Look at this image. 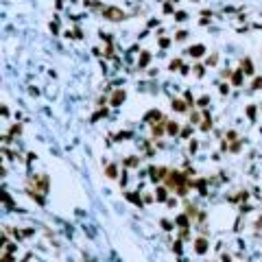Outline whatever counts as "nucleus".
<instances>
[{
	"label": "nucleus",
	"instance_id": "f257e3e1",
	"mask_svg": "<svg viewBox=\"0 0 262 262\" xmlns=\"http://www.w3.org/2000/svg\"><path fill=\"white\" fill-rule=\"evenodd\" d=\"M103 13H105V18H107V20H111V22H120V20H125V11H120L118 7H107Z\"/></svg>",
	"mask_w": 262,
	"mask_h": 262
},
{
	"label": "nucleus",
	"instance_id": "f03ea898",
	"mask_svg": "<svg viewBox=\"0 0 262 262\" xmlns=\"http://www.w3.org/2000/svg\"><path fill=\"white\" fill-rule=\"evenodd\" d=\"M166 177V168H151V179L157 181V179H164Z\"/></svg>",
	"mask_w": 262,
	"mask_h": 262
},
{
	"label": "nucleus",
	"instance_id": "7ed1b4c3",
	"mask_svg": "<svg viewBox=\"0 0 262 262\" xmlns=\"http://www.w3.org/2000/svg\"><path fill=\"white\" fill-rule=\"evenodd\" d=\"M194 249H197V254H205V251H208V240L199 238V240L194 242Z\"/></svg>",
	"mask_w": 262,
	"mask_h": 262
},
{
	"label": "nucleus",
	"instance_id": "20e7f679",
	"mask_svg": "<svg viewBox=\"0 0 262 262\" xmlns=\"http://www.w3.org/2000/svg\"><path fill=\"white\" fill-rule=\"evenodd\" d=\"M203 53H205V48H203L201 44H197V46H192V48H188V55H190V57H201Z\"/></svg>",
	"mask_w": 262,
	"mask_h": 262
},
{
	"label": "nucleus",
	"instance_id": "39448f33",
	"mask_svg": "<svg viewBox=\"0 0 262 262\" xmlns=\"http://www.w3.org/2000/svg\"><path fill=\"white\" fill-rule=\"evenodd\" d=\"M125 101V90H116V94L111 96V105H120Z\"/></svg>",
	"mask_w": 262,
	"mask_h": 262
},
{
	"label": "nucleus",
	"instance_id": "423d86ee",
	"mask_svg": "<svg viewBox=\"0 0 262 262\" xmlns=\"http://www.w3.org/2000/svg\"><path fill=\"white\" fill-rule=\"evenodd\" d=\"M242 72H245V74H254V63H251L249 59L242 61Z\"/></svg>",
	"mask_w": 262,
	"mask_h": 262
},
{
	"label": "nucleus",
	"instance_id": "0eeeda50",
	"mask_svg": "<svg viewBox=\"0 0 262 262\" xmlns=\"http://www.w3.org/2000/svg\"><path fill=\"white\" fill-rule=\"evenodd\" d=\"M149 61H151V53H142V57H140V68H144V66L149 63Z\"/></svg>",
	"mask_w": 262,
	"mask_h": 262
},
{
	"label": "nucleus",
	"instance_id": "6e6552de",
	"mask_svg": "<svg viewBox=\"0 0 262 262\" xmlns=\"http://www.w3.org/2000/svg\"><path fill=\"white\" fill-rule=\"evenodd\" d=\"M242 74H245V72H242V70H238V72H236V74H234V77H232L234 85H240V83H242Z\"/></svg>",
	"mask_w": 262,
	"mask_h": 262
},
{
	"label": "nucleus",
	"instance_id": "1a4fd4ad",
	"mask_svg": "<svg viewBox=\"0 0 262 262\" xmlns=\"http://www.w3.org/2000/svg\"><path fill=\"white\" fill-rule=\"evenodd\" d=\"M173 109H177V111H186V103H184V101H173Z\"/></svg>",
	"mask_w": 262,
	"mask_h": 262
},
{
	"label": "nucleus",
	"instance_id": "9d476101",
	"mask_svg": "<svg viewBox=\"0 0 262 262\" xmlns=\"http://www.w3.org/2000/svg\"><path fill=\"white\" fill-rule=\"evenodd\" d=\"M155 197H157V201H164L166 199V188H157L155 190Z\"/></svg>",
	"mask_w": 262,
	"mask_h": 262
},
{
	"label": "nucleus",
	"instance_id": "9b49d317",
	"mask_svg": "<svg viewBox=\"0 0 262 262\" xmlns=\"http://www.w3.org/2000/svg\"><path fill=\"white\" fill-rule=\"evenodd\" d=\"M177 131H179V127H177V123H168V133H171V136H175Z\"/></svg>",
	"mask_w": 262,
	"mask_h": 262
},
{
	"label": "nucleus",
	"instance_id": "f8f14e48",
	"mask_svg": "<svg viewBox=\"0 0 262 262\" xmlns=\"http://www.w3.org/2000/svg\"><path fill=\"white\" fill-rule=\"evenodd\" d=\"M107 177H116V166H114V164L107 166Z\"/></svg>",
	"mask_w": 262,
	"mask_h": 262
},
{
	"label": "nucleus",
	"instance_id": "ddd939ff",
	"mask_svg": "<svg viewBox=\"0 0 262 262\" xmlns=\"http://www.w3.org/2000/svg\"><path fill=\"white\" fill-rule=\"evenodd\" d=\"M127 199H129V201H133L136 205H140V203H142V201H140V197H138V194H127Z\"/></svg>",
	"mask_w": 262,
	"mask_h": 262
},
{
	"label": "nucleus",
	"instance_id": "4468645a",
	"mask_svg": "<svg viewBox=\"0 0 262 262\" xmlns=\"http://www.w3.org/2000/svg\"><path fill=\"white\" fill-rule=\"evenodd\" d=\"M177 223H179L181 227H188V216H179V219H177Z\"/></svg>",
	"mask_w": 262,
	"mask_h": 262
},
{
	"label": "nucleus",
	"instance_id": "2eb2a0df",
	"mask_svg": "<svg viewBox=\"0 0 262 262\" xmlns=\"http://www.w3.org/2000/svg\"><path fill=\"white\" fill-rule=\"evenodd\" d=\"M162 131H164V123H162V125H155V127H153V133H155V136H160Z\"/></svg>",
	"mask_w": 262,
	"mask_h": 262
},
{
	"label": "nucleus",
	"instance_id": "dca6fc26",
	"mask_svg": "<svg viewBox=\"0 0 262 262\" xmlns=\"http://www.w3.org/2000/svg\"><path fill=\"white\" fill-rule=\"evenodd\" d=\"M260 88H262V77L254 79V90H260Z\"/></svg>",
	"mask_w": 262,
	"mask_h": 262
},
{
	"label": "nucleus",
	"instance_id": "f3484780",
	"mask_svg": "<svg viewBox=\"0 0 262 262\" xmlns=\"http://www.w3.org/2000/svg\"><path fill=\"white\" fill-rule=\"evenodd\" d=\"M210 127H212V120H210V118H205V123L201 125V129H203V131H208Z\"/></svg>",
	"mask_w": 262,
	"mask_h": 262
},
{
	"label": "nucleus",
	"instance_id": "a211bd4d",
	"mask_svg": "<svg viewBox=\"0 0 262 262\" xmlns=\"http://www.w3.org/2000/svg\"><path fill=\"white\" fill-rule=\"evenodd\" d=\"M247 114H249V118H254V116H256V107H254V105L247 107Z\"/></svg>",
	"mask_w": 262,
	"mask_h": 262
},
{
	"label": "nucleus",
	"instance_id": "6ab92c4d",
	"mask_svg": "<svg viewBox=\"0 0 262 262\" xmlns=\"http://www.w3.org/2000/svg\"><path fill=\"white\" fill-rule=\"evenodd\" d=\"M208 101H210L208 96H203V98H199V107H205V105H208Z\"/></svg>",
	"mask_w": 262,
	"mask_h": 262
},
{
	"label": "nucleus",
	"instance_id": "aec40b11",
	"mask_svg": "<svg viewBox=\"0 0 262 262\" xmlns=\"http://www.w3.org/2000/svg\"><path fill=\"white\" fill-rule=\"evenodd\" d=\"M186 35H188L186 31H179V33H177V40H179V42H181V40H186Z\"/></svg>",
	"mask_w": 262,
	"mask_h": 262
},
{
	"label": "nucleus",
	"instance_id": "412c9836",
	"mask_svg": "<svg viewBox=\"0 0 262 262\" xmlns=\"http://www.w3.org/2000/svg\"><path fill=\"white\" fill-rule=\"evenodd\" d=\"M175 20H179V22H181V20H186V13H181V11H179V13L175 15Z\"/></svg>",
	"mask_w": 262,
	"mask_h": 262
},
{
	"label": "nucleus",
	"instance_id": "4be33fe9",
	"mask_svg": "<svg viewBox=\"0 0 262 262\" xmlns=\"http://www.w3.org/2000/svg\"><path fill=\"white\" fill-rule=\"evenodd\" d=\"M194 72H197V77H201V74H203V68H201V66H197Z\"/></svg>",
	"mask_w": 262,
	"mask_h": 262
},
{
	"label": "nucleus",
	"instance_id": "5701e85b",
	"mask_svg": "<svg viewBox=\"0 0 262 262\" xmlns=\"http://www.w3.org/2000/svg\"><path fill=\"white\" fill-rule=\"evenodd\" d=\"M179 66H181V63H179V61H177V59H175V61L171 63V70H175V68H179Z\"/></svg>",
	"mask_w": 262,
	"mask_h": 262
},
{
	"label": "nucleus",
	"instance_id": "b1692460",
	"mask_svg": "<svg viewBox=\"0 0 262 262\" xmlns=\"http://www.w3.org/2000/svg\"><path fill=\"white\" fill-rule=\"evenodd\" d=\"M138 164V160H133V157H131V160H127V166H136Z\"/></svg>",
	"mask_w": 262,
	"mask_h": 262
},
{
	"label": "nucleus",
	"instance_id": "393cba45",
	"mask_svg": "<svg viewBox=\"0 0 262 262\" xmlns=\"http://www.w3.org/2000/svg\"><path fill=\"white\" fill-rule=\"evenodd\" d=\"M5 262H13V260H11V258H9V256H5Z\"/></svg>",
	"mask_w": 262,
	"mask_h": 262
}]
</instances>
